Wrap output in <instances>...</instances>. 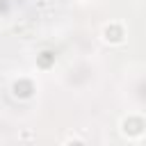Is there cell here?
<instances>
[{
    "mask_svg": "<svg viewBox=\"0 0 146 146\" xmlns=\"http://www.w3.org/2000/svg\"><path fill=\"white\" fill-rule=\"evenodd\" d=\"M68 146H82V144H80V141H71Z\"/></svg>",
    "mask_w": 146,
    "mask_h": 146,
    "instance_id": "obj_1",
    "label": "cell"
}]
</instances>
